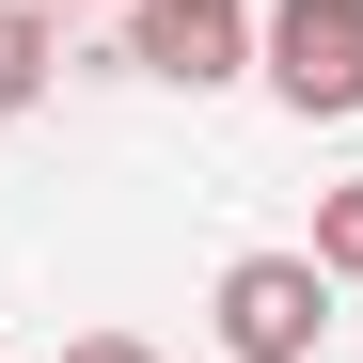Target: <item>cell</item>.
Segmentation results:
<instances>
[{"mask_svg":"<svg viewBox=\"0 0 363 363\" xmlns=\"http://www.w3.org/2000/svg\"><path fill=\"white\" fill-rule=\"evenodd\" d=\"M253 79L300 127H347L363 111V0H253Z\"/></svg>","mask_w":363,"mask_h":363,"instance_id":"1","label":"cell"},{"mask_svg":"<svg viewBox=\"0 0 363 363\" xmlns=\"http://www.w3.org/2000/svg\"><path fill=\"white\" fill-rule=\"evenodd\" d=\"M206 332H221L237 363H316V332H332V269H316V253H237V269L206 284Z\"/></svg>","mask_w":363,"mask_h":363,"instance_id":"2","label":"cell"},{"mask_svg":"<svg viewBox=\"0 0 363 363\" xmlns=\"http://www.w3.org/2000/svg\"><path fill=\"white\" fill-rule=\"evenodd\" d=\"M127 64H143L158 95L253 79V0H127Z\"/></svg>","mask_w":363,"mask_h":363,"instance_id":"3","label":"cell"},{"mask_svg":"<svg viewBox=\"0 0 363 363\" xmlns=\"http://www.w3.org/2000/svg\"><path fill=\"white\" fill-rule=\"evenodd\" d=\"M48 64H64V16H48V0H0V127L48 95Z\"/></svg>","mask_w":363,"mask_h":363,"instance_id":"4","label":"cell"},{"mask_svg":"<svg viewBox=\"0 0 363 363\" xmlns=\"http://www.w3.org/2000/svg\"><path fill=\"white\" fill-rule=\"evenodd\" d=\"M300 253H316L332 284H363V174H347V190H316V237H300Z\"/></svg>","mask_w":363,"mask_h":363,"instance_id":"5","label":"cell"},{"mask_svg":"<svg viewBox=\"0 0 363 363\" xmlns=\"http://www.w3.org/2000/svg\"><path fill=\"white\" fill-rule=\"evenodd\" d=\"M64 363H158V347H143V332H79Z\"/></svg>","mask_w":363,"mask_h":363,"instance_id":"6","label":"cell"},{"mask_svg":"<svg viewBox=\"0 0 363 363\" xmlns=\"http://www.w3.org/2000/svg\"><path fill=\"white\" fill-rule=\"evenodd\" d=\"M48 16H95V0H48Z\"/></svg>","mask_w":363,"mask_h":363,"instance_id":"7","label":"cell"}]
</instances>
